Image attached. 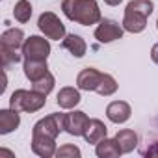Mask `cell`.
Here are the masks:
<instances>
[{
  "label": "cell",
  "mask_w": 158,
  "mask_h": 158,
  "mask_svg": "<svg viewBox=\"0 0 158 158\" xmlns=\"http://www.w3.org/2000/svg\"><path fill=\"white\" fill-rule=\"evenodd\" d=\"M23 71L30 82H35L43 74L48 73V65H47V60H24Z\"/></svg>",
  "instance_id": "9a60e30c"
},
{
  "label": "cell",
  "mask_w": 158,
  "mask_h": 158,
  "mask_svg": "<svg viewBox=\"0 0 158 158\" xmlns=\"http://www.w3.org/2000/svg\"><path fill=\"white\" fill-rule=\"evenodd\" d=\"M0 54H2V65H4L6 71H8L11 65L19 63L21 58H23V54H19L15 48H6V47H0Z\"/></svg>",
  "instance_id": "603a6c76"
},
{
  "label": "cell",
  "mask_w": 158,
  "mask_h": 158,
  "mask_svg": "<svg viewBox=\"0 0 158 158\" xmlns=\"http://www.w3.org/2000/svg\"><path fill=\"white\" fill-rule=\"evenodd\" d=\"M47 104V95L39 93V91H28V89H15L10 97V108L17 110V112H39L43 106Z\"/></svg>",
  "instance_id": "3957f363"
},
{
  "label": "cell",
  "mask_w": 158,
  "mask_h": 158,
  "mask_svg": "<svg viewBox=\"0 0 158 158\" xmlns=\"http://www.w3.org/2000/svg\"><path fill=\"white\" fill-rule=\"evenodd\" d=\"M26 37H24V32L21 28H8L2 32V35H0V45L6 47V48H23Z\"/></svg>",
  "instance_id": "ac0fdd59"
},
{
  "label": "cell",
  "mask_w": 158,
  "mask_h": 158,
  "mask_svg": "<svg viewBox=\"0 0 158 158\" xmlns=\"http://www.w3.org/2000/svg\"><path fill=\"white\" fill-rule=\"evenodd\" d=\"M102 74L104 73H101L95 67L82 69L80 73H78V76H76V86H78V89H82V91H97V88H99V84L102 80Z\"/></svg>",
  "instance_id": "9c48e42d"
},
{
  "label": "cell",
  "mask_w": 158,
  "mask_h": 158,
  "mask_svg": "<svg viewBox=\"0 0 158 158\" xmlns=\"http://www.w3.org/2000/svg\"><path fill=\"white\" fill-rule=\"evenodd\" d=\"M106 134H108V128L101 119H89V123L84 130V139H86V143L97 145L101 139L106 138Z\"/></svg>",
  "instance_id": "5bb4252c"
},
{
  "label": "cell",
  "mask_w": 158,
  "mask_h": 158,
  "mask_svg": "<svg viewBox=\"0 0 158 158\" xmlns=\"http://www.w3.org/2000/svg\"><path fill=\"white\" fill-rule=\"evenodd\" d=\"M104 2H106L108 6H119V4L123 2V0H104Z\"/></svg>",
  "instance_id": "484cf974"
},
{
  "label": "cell",
  "mask_w": 158,
  "mask_h": 158,
  "mask_svg": "<svg viewBox=\"0 0 158 158\" xmlns=\"http://www.w3.org/2000/svg\"><path fill=\"white\" fill-rule=\"evenodd\" d=\"M151 60L158 65V43H154L152 48H151Z\"/></svg>",
  "instance_id": "d4e9b609"
},
{
  "label": "cell",
  "mask_w": 158,
  "mask_h": 158,
  "mask_svg": "<svg viewBox=\"0 0 158 158\" xmlns=\"http://www.w3.org/2000/svg\"><path fill=\"white\" fill-rule=\"evenodd\" d=\"M154 10L152 0H130L125 8V17H123V28L125 32L130 34H139L147 28V19L151 17Z\"/></svg>",
  "instance_id": "7a4b0ae2"
},
{
  "label": "cell",
  "mask_w": 158,
  "mask_h": 158,
  "mask_svg": "<svg viewBox=\"0 0 158 158\" xmlns=\"http://www.w3.org/2000/svg\"><path fill=\"white\" fill-rule=\"evenodd\" d=\"M115 139H117V143H119L123 154H125V152H132V151L138 147V141H139L138 134H136L134 130H130V128L119 130V132L115 134Z\"/></svg>",
  "instance_id": "d6986e66"
},
{
  "label": "cell",
  "mask_w": 158,
  "mask_h": 158,
  "mask_svg": "<svg viewBox=\"0 0 158 158\" xmlns=\"http://www.w3.org/2000/svg\"><path fill=\"white\" fill-rule=\"evenodd\" d=\"M95 154L99 156V158H117V156H121L123 154V151H121V147H119V143H117V139L114 138H104V139H101L97 145H95Z\"/></svg>",
  "instance_id": "e0dca14e"
},
{
  "label": "cell",
  "mask_w": 158,
  "mask_h": 158,
  "mask_svg": "<svg viewBox=\"0 0 158 158\" xmlns=\"http://www.w3.org/2000/svg\"><path fill=\"white\" fill-rule=\"evenodd\" d=\"M32 151L41 156V158H50L56 156V138H47V136H32Z\"/></svg>",
  "instance_id": "8fae6325"
},
{
  "label": "cell",
  "mask_w": 158,
  "mask_h": 158,
  "mask_svg": "<svg viewBox=\"0 0 158 158\" xmlns=\"http://www.w3.org/2000/svg\"><path fill=\"white\" fill-rule=\"evenodd\" d=\"M54 84H56V78H54V74L48 71L47 74H43L39 80H35V82H32V89L34 91H39V93H43V95H48L52 89H54Z\"/></svg>",
  "instance_id": "44dd1931"
},
{
  "label": "cell",
  "mask_w": 158,
  "mask_h": 158,
  "mask_svg": "<svg viewBox=\"0 0 158 158\" xmlns=\"http://www.w3.org/2000/svg\"><path fill=\"white\" fill-rule=\"evenodd\" d=\"M80 101H82V97H80V89L71 88V86L61 88V89L58 91V97H56L58 106L63 108V110H73Z\"/></svg>",
  "instance_id": "4fadbf2b"
},
{
  "label": "cell",
  "mask_w": 158,
  "mask_h": 158,
  "mask_svg": "<svg viewBox=\"0 0 158 158\" xmlns=\"http://www.w3.org/2000/svg\"><path fill=\"white\" fill-rule=\"evenodd\" d=\"M37 28L41 30V34L48 39H54V41H60L67 35L65 32V24L60 21V17L52 11H43L37 19Z\"/></svg>",
  "instance_id": "5b68a950"
},
{
  "label": "cell",
  "mask_w": 158,
  "mask_h": 158,
  "mask_svg": "<svg viewBox=\"0 0 158 158\" xmlns=\"http://www.w3.org/2000/svg\"><path fill=\"white\" fill-rule=\"evenodd\" d=\"M21 54L24 60H47L50 54V41L45 35H30L26 37Z\"/></svg>",
  "instance_id": "8992f818"
},
{
  "label": "cell",
  "mask_w": 158,
  "mask_h": 158,
  "mask_svg": "<svg viewBox=\"0 0 158 158\" xmlns=\"http://www.w3.org/2000/svg\"><path fill=\"white\" fill-rule=\"evenodd\" d=\"M61 11L69 21L82 24V26L97 24L102 19L97 0H63Z\"/></svg>",
  "instance_id": "6da1fadb"
},
{
  "label": "cell",
  "mask_w": 158,
  "mask_h": 158,
  "mask_svg": "<svg viewBox=\"0 0 158 158\" xmlns=\"http://www.w3.org/2000/svg\"><path fill=\"white\" fill-rule=\"evenodd\" d=\"M21 125V115L17 110L8 108V110H0V134H10L17 130Z\"/></svg>",
  "instance_id": "2e32d148"
},
{
  "label": "cell",
  "mask_w": 158,
  "mask_h": 158,
  "mask_svg": "<svg viewBox=\"0 0 158 158\" xmlns=\"http://www.w3.org/2000/svg\"><path fill=\"white\" fill-rule=\"evenodd\" d=\"M88 123H89V117L82 110H71L69 114H65V132L69 136H74V138L84 136Z\"/></svg>",
  "instance_id": "ba28073f"
},
{
  "label": "cell",
  "mask_w": 158,
  "mask_h": 158,
  "mask_svg": "<svg viewBox=\"0 0 158 158\" xmlns=\"http://www.w3.org/2000/svg\"><path fill=\"white\" fill-rule=\"evenodd\" d=\"M156 30H158V19H156Z\"/></svg>",
  "instance_id": "4316f807"
},
{
  "label": "cell",
  "mask_w": 158,
  "mask_h": 158,
  "mask_svg": "<svg viewBox=\"0 0 158 158\" xmlns=\"http://www.w3.org/2000/svg\"><path fill=\"white\" fill-rule=\"evenodd\" d=\"M61 48H65L71 56H74V58H82V56H86V52H88V45H86V41L78 35V34H67L63 39H61Z\"/></svg>",
  "instance_id": "7c38bea8"
},
{
  "label": "cell",
  "mask_w": 158,
  "mask_h": 158,
  "mask_svg": "<svg viewBox=\"0 0 158 158\" xmlns=\"http://www.w3.org/2000/svg\"><path fill=\"white\" fill-rule=\"evenodd\" d=\"M125 34V28L123 24H119L117 21L114 19H101L99 26L95 28V39L99 43H112V41H117L121 39Z\"/></svg>",
  "instance_id": "52a82bcc"
},
{
  "label": "cell",
  "mask_w": 158,
  "mask_h": 158,
  "mask_svg": "<svg viewBox=\"0 0 158 158\" xmlns=\"http://www.w3.org/2000/svg\"><path fill=\"white\" fill-rule=\"evenodd\" d=\"M61 130H65V114L56 112V114H50V115L39 119L32 128V136L58 138Z\"/></svg>",
  "instance_id": "277c9868"
},
{
  "label": "cell",
  "mask_w": 158,
  "mask_h": 158,
  "mask_svg": "<svg viewBox=\"0 0 158 158\" xmlns=\"http://www.w3.org/2000/svg\"><path fill=\"white\" fill-rule=\"evenodd\" d=\"M80 149H78L76 145H73V143H65V145H61L58 151H56V156L58 158H80Z\"/></svg>",
  "instance_id": "cb8c5ba5"
},
{
  "label": "cell",
  "mask_w": 158,
  "mask_h": 158,
  "mask_svg": "<svg viewBox=\"0 0 158 158\" xmlns=\"http://www.w3.org/2000/svg\"><path fill=\"white\" fill-rule=\"evenodd\" d=\"M117 88H119L117 80H115L112 74L104 73V74H102V80H101V84H99V88H97L95 93H99L101 97H110V95H114V93L117 91Z\"/></svg>",
  "instance_id": "ffe728a7"
},
{
  "label": "cell",
  "mask_w": 158,
  "mask_h": 158,
  "mask_svg": "<svg viewBox=\"0 0 158 158\" xmlns=\"http://www.w3.org/2000/svg\"><path fill=\"white\" fill-rule=\"evenodd\" d=\"M13 17H15V21L23 23V24L28 23L30 17H32V4L28 0H19L15 4V8H13Z\"/></svg>",
  "instance_id": "7402d4cb"
},
{
  "label": "cell",
  "mask_w": 158,
  "mask_h": 158,
  "mask_svg": "<svg viewBox=\"0 0 158 158\" xmlns=\"http://www.w3.org/2000/svg\"><path fill=\"white\" fill-rule=\"evenodd\" d=\"M132 115V108L128 102L125 101H112L108 106H106V117L115 123V125H123L130 119Z\"/></svg>",
  "instance_id": "30bf717a"
}]
</instances>
